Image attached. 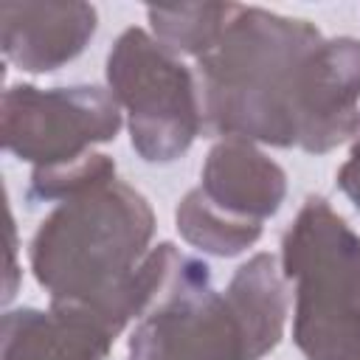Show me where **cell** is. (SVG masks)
I'll use <instances>...</instances> for the list:
<instances>
[{
    "mask_svg": "<svg viewBox=\"0 0 360 360\" xmlns=\"http://www.w3.org/2000/svg\"><path fill=\"white\" fill-rule=\"evenodd\" d=\"M152 236V205L112 177L62 200L39 222L31 273L51 301L87 307L121 335L158 301L183 256L172 242L149 248Z\"/></svg>",
    "mask_w": 360,
    "mask_h": 360,
    "instance_id": "cell-1",
    "label": "cell"
},
{
    "mask_svg": "<svg viewBox=\"0 0 360 360\" xmlns=\"http://www.w3.org/2000/svg\"><path fill=\"white\" fill-rule=\"evenodd\" d=\"M321 42L309 20L233 3L219 39L197 59L202 121L222 138L298 146L304 76Z\"/></svg>",
    "mask_w": 360,
    "mask_h": 360,
    "instance_id": "cell-2",
    "label": "cell"
},
{
    "mask_svg": "<svg viewBox=\"0 0 360 360\" xmlns=\"http://www.w3.org/2000/svg\"><path fill=\"white\" fill-rule=\"evenodd\" d=\"M107 87L129 115L132 149L146 163H172L202 127L191 70L143 28H127L107 53Z\"/></svg>",
    "mask_w": 360,
    "mask_h": 360,
    "instance_id": "cell-3",
    "label": "cell"
},
{
    "mask_svg": "<svg viewBox=\"0 0 360 360\" xmlns=\"http://www.w3.org/2000/svg\"><path fill=\"white\" fill-rule=\"evenodd\" d=\"M281 273L295 287V343L360 321V236L323 197H307L284 231Z\"/></svg>",
    "mask_w": 360,
    "mask_h": 360,
    "instance_id": "cell-4",
    "label": "cell"
},
{
    "mask_svg": "<svg viewBox=\"0 0 360 360\" xmlns=\"http://www.w3.org/2000/svg\"><path fill=\"white\" fill-rule=\"evenodd\" d=\"M118 129L121 107L110 90L93 84L51 90L11 84L3 90V146L34 169L73 163L90 155V146L112 141Z\"/></svg>",
    "mask_w": 360,
    "mask_h": 360,
    "instance_id": "cell-5",
    "label": "cell"
},
{
    "mask_svg": "<svg viewBox=\"0 0 360 360\" xmlns=\"http://www.w3.org/2000/svg\"><path fill=\"white\" fill-rule=\"evenodd\" d=\"M127 360H245L242 332L208 264L180 256L158 301L138 318Z\"/></svg>",
    "mask_w": 360,
    "mask_h": 360,
    "instance_id": "cell-6",
    "label": "cell"
},
{
    "mask_svg": "<svg viewBox=\"0 0 360 360\" xmlns=\"http://www.w3.org/2000/svg\"><path fill=\"white\" fill-rule=\"evenodd\" d=\"M360 127V39H323L309 56L298 146L312 155L352 141Z\"/></svg>",
    "mask_w": 360,
    "mask_h": 360,
    "instance_id": "cell-7",
    "label": "cell"
},
{
    "mask_svg": "<svg viewBox=\"0 0 360 360\" xmlns=\"http://www.w3.org/2000/svg\"><path fill=\"white\" fill-rule=\"evenodd\" d=\"M98 11L90 3H3L0 45L11 65L51 73L76 59L93 39Z\"/></svg>",
    "mask_w": 360,
    "mask_h": 360,
    "instance_id": "cell-8",
    "label": "cell"
},
{
    "mask_svg": "<svg viewBox=\"0 0 360 360\" xmlns=\"http://www.w3.org/2000/svg\"><path fill=\"white\" fill-rule=\"evenodd\" d=\"M115 332L87 307L51 301L48 309L3 315V360H107Z\"/></svg>",
    "mask_w": 360,
    "mask_h": 360,
    "instance_id": "cell-9",
    "label": "cell"
},
{
    "mask_svg": "<svg viewBox=\"0 0 360 360\" xmlns=\"http://www.w3.org/2000/svg\"><path fill=\"white\" fill-rule=\"evenodd\" d=\"M200 180L202 194L217 208L253 222L273 217L287 194L284 169L245 138L217 141L202 163Z\"/></svg>",
    "mask_w": 360,
    "mask_h": 360,
    "instance_id": "cell-10",
    "label": "cell"
},
{
    "mask_svg": "<svg viewBox=\"0 0 360 360\" xmlns=\"http://www.w3.org/2000/svg\"><path fill=\"white\" fill-rule=\"evenodd\" d=\"M284 281L287 278L273 253L250 256L228 281L222 295L242 332L245 360H259L278 346L287 321Z\"/></svg>",
    "mask_w": 360,
    "mask_h": 360,
    "instance_id": "cell-11",
    "label": "cell"
},
{
    "mask_svg": "<svg viewBox=\"0 0 360 360\" xmlns=\"http://www.w3.org/2000/svg\"><path fill=\"white\" fill-rule=\"evenodd\" d=\"M174 222H177L180 236L191 248L211 253V256H219V259L239 256L242 250L256 245L262 236V222L231 217L228 211L217 208L202 194L200 186L191 188L180 200V205L174 211Z\"/></svg>",
    "mask_w": 360,
    "mask_h": 360,
    "instance_id": "cell-12",
    "label": "cell"
},
{
    "mask_svg": "<svg viewBox=\"0 0 360 360\" xmlns=\"http://www.w3.org/2000/svg\"><path fill=\"white\" fill-rule=\"evenodd\" d=\"M233 3H183V6H149L146 17L152 37L174 56L186 53L200 59L219 39Z\"/></svg>",
    "mask_w": 360,
    "mask_h": 360,
    "instance_id": "cell-13",
    "label": "cell"
},
{
    "mask_svg": "<svg viewBox=\"0 0 360 360\" xmlns=\"http://www.w3.org/2000/svg\"><path fill=\"white\" fill-rule=\"evenodd\" d=\"M115 177V163L107 155L90 152L73 163L34 169L31 172V197L34 200H68L93 186H101Z\"/></svg>",
    "mask_w": 360,
    "mask_h": 360,
    "instance_id": "cell-14",
    "label": "cell"
},
{
    "mask_svg": "<svg viewBox=\"0 0 360 360\" xmlns=\"http://www.w3.org/2000/svg\"><path fill=\"white\" fill-rule=\"evenodd\" d=\"M338 186L360 211V127L349 141V158L338 169Z\"/></svg>",
    "mask_w": 360,
    "mask_h": 360,
    "instance_id": "cell-15",
    "label": "cell"
},
{
    "mask_svg": "<svg viewBox=\"0 0 360 360\" xmlns=\"http://www.w3.org/2000/svg\"><path fill=\"white\" fill-rule=\"evenodd\" d=\"M312 360H360V326L338 335Z\"/></svg>",
    "mask_w": 360,
    "mask_h": 360,
    "instance_id": "cell-16",
    "label": "cell"
}]
</instances>
